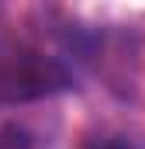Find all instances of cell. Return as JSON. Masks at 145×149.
<instances>
[{
  "label": "cell",
  "instance_id": "cell-1",
  "mask_svg": "<svg viewBox=\"0 0 145 149\" xmlns=\"http://www.w3.org/2000/svg\"><path fill=\"white\" fill-rule=\"evenodd\" d=\"M69 87V73L38 52H10L0 59V94L7 101H31Z\"/></svg>",
  "mask_w": 145,
  "mask_h": 149
},
{
  "label": "cell",
  "instance_id": "cell-2",
  "mask_svg": "<svg viewBox=\"0 0 145 149\" xmlns=\"http://www.w3.org/2000/svg\"><path fill=\"white\" fill-rule=\"evenodd\" d=\"M0 149H31V135H28L21 125L7 121V125L0 128Z\"/></svg>",
  "mask_w": 145,
  "mask_h": 149
},
{
  "label": "cell",
  "instance_id": "cell-3",
  "mask_svg": "<svg viewBox=\"0 0 145 149\" xmlns=\"http://www.w3.org/2000/svg\"><path fill=\"white\" fill-rule=\"evenodd\" d=\"M90 149H135L128 139H121V135H110V139H97Z\"/></svg>",
  "mask_w": 145,
  "mask_h": 149
}]
</instances>
